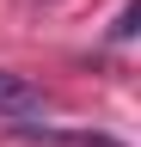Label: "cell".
<instances>
[{"label":"cell","instance_id":"1","mask_svg":"<svg viewBox=\"0 0 141 147\" xmlns=\"http://www.w3.org/2000/svg\"><path fill=\"white\" fill-rule=\"evenodd\" d=\"M0 117L25 123V117H43V92L25 80V74H6L0 67Z\"/></svg>","mask_w":141,"mask_h":147},{"label":"cell","instance_id":"2","mask_svg":"<svg viewBox=\"0 0 141 147\" xmlns=\"http://www.w3.org/2000/svg\"><path fill=\"white\" fill-rule=\"evenodd\" d=\"M135 12H141V6H135V0H129V6H123V18H117V25H111V37H117V43H123V37H129V31H135Z\"/></svg>","mask_w":141,"mask_h":147}]
</instances>
